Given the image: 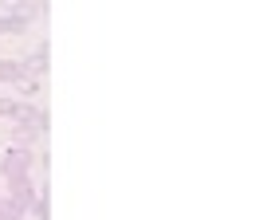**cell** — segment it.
<instances>
[{
    "label": "cell",
    "instance_id": "cell-6",
    "mask_svg": "<svg viewBox=\"0 0 263 220\" xmlns=\"http://www.w3.org/2000/svg\"><path fill=\"white\" fill-rule=\"evenodd\" d=\"M40 95H44V79L40 75H24L20 83H16V99L20 102H35Z\"/></svg>",
    "mask_w": 263,
    "mask_h": 220
},
{
    "label": "cell",
    "instance_id": "cell-11",
    "mask_svg": "<svg viewBox=\"0 0 263 220\" xmlns=\"http://www.w3.org/2000/svg\"><path fill=\"white\" fill-rule=\"evenodd\" d=\"M24 32H28V24H20L8 12H0V35H24Z\"/></svg>",
    "mask_w": 263,
    "mask_h": 220
},
{
    "label": "cell",
    "instance_id": "cell-2",
    "mask_svg": "<svg viewBox=\"0 0 263 220\" xmlns=\"http://www.w3.org/2000/svg\"><path fill=\"white\" fill-rule=\"evenodd\" d=\"M0 12L16 16L20 24H35L40 16H47V0H0Z\"/></svg>",
    "mask_w": 263,
    "mask_h": 220
},
{
    "label": "cell",
    "instance_id": "cell-3",
    "mask_svg": "<svg viewBox=\"0 0 263 220\" xmlns=\"http://www.w3.org/2000/svg\"><path fill=\"white\" fill-rule=\"evenodd\" d=\"M16 126H24V130H35L40 138H47L51 134V118H47V110L40 106V102H24L20 118H16Z\"/></svg>",
    "mask_w": 263,
    "mask_h": 220
},
{
    "label": "cell",
    "instance_id": "cell-10",
    "mask_svg": "<svg viewBox=\"0 0 263 220\" xmlns=\"http://www.w3.org/2000/svg\"><path fill=\"white\" fill-rule=\"evenodd\" d=\"M20 110H24V102L16 99V95H0V118H20Z\"/></svg>",
    "mask_w": 263,
    "mask_h": 220
},
{
    "label": "cell",
    "instance_id": "cell-1",
    "mask_svg": "<svg viewBox=\"0 0 263 220\" xmlns=\"http://www.w3.org/2000/svg\"><path fill=\"white\" fill-rule=\"evenodd\" d=\"M35 169V150H8L4 154V161H0V177L4 181H24V177H32Z\"/></svg>",
    "mask_w": 263,
    "mask_h": 220
},
{
    "label": "cell",
    "instance_id": "cell-9",
    "mask_svg": "<svg viewBox=\"0 0 263 220\" xmlns=\"http://www.w3.org/2000/svg\"><path fill=\"white\" fill-rule=\"evenodd\" d=\"M40 142H44V138H40L35 130H24V126H16V130H12V150H35Z\"/></svg>",
    "mask_w": 263,
    "mask_h": 220
},
{
    "label": "cell",
    "instance_id": "cell-4",
    "mask_svg": "<svg viewBox=\"0 0 263 220\" xmlns=\"http://www.w3.org/2000/svg\"><path fill=\"white\" fill-rule=\"evenodd\" d=\"M20 63H24V71H28V75H40V79H44L47 67H51V44H47V40H40L32 51H24Z\"/></svg>",
    "mask_w": 263,
    "mask_h": 220
},
{
    "label": "cell",
    "instance_id": "cell-8",
    "mask_svg": "<svg viewBox=\"0 0 263 220\" xmlns=\"http://www.w3.org/2000/svg\"><path fill=\"white\" fill-rule=\"evenodd\" d=\"M24 75H28V71H24V63H20V59H0V83L16 87V83H20Z\"/></svg>",
    "mask_w": 263,
    "mask_h": 220
},
{
    "label": "cell",
    "instance_id": "cell-7",
    "mask_svg": "<svg viewBox=\"0 0 263 220\" xmlns=\"http://www.w3.org/2000/svg\"><path fill=\"white\" fill-rule=\"evenodd\" d=\"M28 216L32 220H51V189L40 185V197H35V205L28 209Z\"/></svg>",
    "mask_w": 263,
    "mask_h": 220
},
{
    "label": "cell",
    "instance_id": "cell-5",
    "mask_svg": "<svg viewBox=\"0 0 263 220\" xmlns=\"http://www.w3.org/2000/svg\"><path fill=\"white\" fill-rule=\"evenodd\" d=\"M35 197H40V189H35L32 177H24V181H12V185H8V200L16 205V209H24V216H28V209L35 205Z\"/></svg>",
    "mask_w": 263,
    "mask_h": 220
}]
</instances>
